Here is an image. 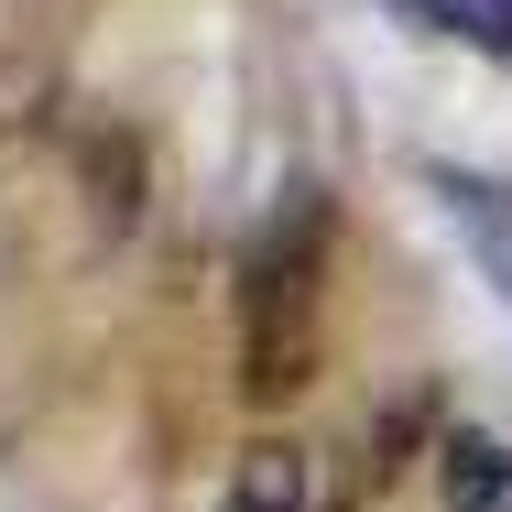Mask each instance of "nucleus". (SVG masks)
<instances>
[{
    "label": "nucleus",
    "instance_id": "f257e3e1",
    "mask_svg": "<svg viewBox=\"0 0 512 512\" xmlns=\"http://www.w3.org/2000/svg\"><path fill=\"white\" fill-rule=\"evenodd\" d=\"M327 338V186H284L240 262V404H295Z\"/></svg>",
    "mask_w": 512,
    "mask_h": 512
},
{
    "label": "nucleus",
    "instance_id": "f03ea898",
    "mask_svg": "<svg viewBox=\"0 0 512 512\" xmlns=\"http://www.w3.org/2000/svg\"><path fill=\"white\" fill-rule=\"evenodd\" d=\"M425 186H436V207L458 218L480 284H502V306H512V186H502V175H469V164H436Z\"/></svg>",
    "mask_w": 512,
    "mask_h": 512
},
{
    "label": "nucleus",
    "instance_id": "7ed1b4c3",
    "mask_svg": "<svg viewBox=\"0 0 512 512\" xmlns=\"http://www.w3.org/2000/svg\"><path fill=\"white\" fill-rule=\"evenodd\" d=\"M218 512H316V469H306V447H295V436L240 447V469H229Z\"/></svg>",
    "mask_w": 512,
    "mask_h": 512
},
{
    "label": "nucleus",
    "instance_id": "20e7f679",
    "mask_svg": "<svg viewBox=\"0 0 512 512\" xmlns=\"http://www.w3.org/2000/svg\"><path fill=\"white\" fill-rule=\"evenodd\" d=\"M436 480H447L458 512H512V447L480 436V425H458V436L436 447Z\"/></svg>",
    "mask_w": 512,
    "mask_h": 512
},
{
    "label": "nucleus",
    "instance_id": "39448f33",
    "mask_svg": "<svg viewBox=\"0 0 512 512\" xmlns=\"http://www.w3.org/2000/svg\"><path fill=\"white\" fill-rule=\"evenodd\" d=\"M425 33H458V44H480L491 66H512V0H404Z\"/></svg>",
    "mask_w": 512,
    "mask_h": 512
},
{
    "label": "nucleus",
    "instance_id": "423d86ee",
    "mask_svg": "<svg viewBox=\"0 0 512 512\" xmlns=\"http://www.w3.org/2000/svg\"><path fill=\"white\" fill-rule=\"evenodd\" d=\"M131 186H142V153H131V131H109V142H88V197H99V229H131Z\"/></svg>",
    "mask_w": 512,
    "mask_h": 512
}]
</instances>
